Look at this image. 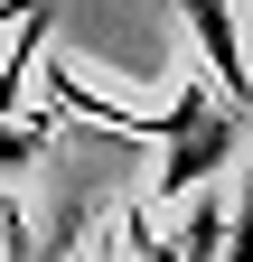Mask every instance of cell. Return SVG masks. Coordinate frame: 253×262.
<instances>
[{
  "instance_id": "5b68a950",
  "label": "cell",
  "mask_w": 253,
  "mask_h": 262,
  "mask_svg": "<svg viewBox=\"0 0 253 262\" xmlns=\"http://www.w3.org/2000/svg\"><path fill=\"white\" fill-rule=\"evenodd\" d=\"M38 10H56V0H0V38H10V28H28Z\"/></svg>"
},
{
  "instance_id": "7a4b0ae2",
  "label": "cell",
  "mask_w": 253,
  "mask_h": 262,
  "mask_svg": "<svg viewBox=\"0 0 253 262\" xmlns=\"http://www.w3.org/2000/svg\"><path fill=\"white\" fill-rule=\"evenodd\" d=\"M169 10L187 19L197 56L216 66V94H225L235 113H253V56H244V28H235V0H169Z\"/></svg>"
},
{
  "instance_id": "3957f363",
  "label": "cell",
  "mask_w": 253,
  "mask_h": 262,
  "mask_svg": "<svg viewBox=\"0 0 253 262\" xmlns=\"http://www.w3.org/2000/svg\"><path fill=\"white\" fill-rule=\"evenodd\" d=\"M0 262H66V253L28 225V206H0Z\"/></svg>"
},
{
  "instance_id": "277c9868",
  "label": "cell",
  "mask_w": 253,
  "mask_h": 262,
  "mask_svg": "<svg viewBox=\"0 0 253 262\" xmlns=\"http://www.w3.org/2000/svg\"><path fill=\"white\" fill-rule=\"evenodd\" d=\"M225 262H253V187L225 206Z\"/></svg>"
},
{
  "instance_id": "6da1fadb",
  "label": "cell",
  "mask_w": 253,
  "mask_h": 262,
  "mask_svg": "<svg viewBox=\"0 0 253 262\" xmlns=\"http://www.w3.org/2000/svg\"><path fill=\"white\" fill-rule=\"evenodd\" d=\"M47 94H56V103H75V113H94V122H113V131H141V141L160 150V178H150L160 196L206 187V178L244 150V122H235V103H225L216 84H178V103H169V113H122V103H94L66 66H47Z\"/></svg>"
}]
</instances>
